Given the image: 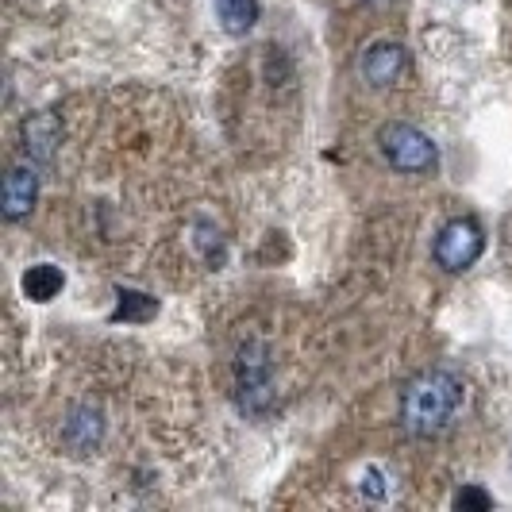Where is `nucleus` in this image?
Returning a JSON list of instances; mask_svg holds the SVG:
<instances>
[{
	"instance_id": "obj_12",
	"label": "nucleus",
	"mask_w": 512,
	"mask_h": 512,
	"mask_svg": "<svg viewBox=\"0 0 512 512\" xmlns=\"http://www.w3.org/2000/svg\"><path fill=\"white\" fill-rule=\"evenodd\" d=\"M455 509H474V512H486V509H493V497H489L486 489H478V486H466V489H459L455 493Z\"/></svg>"
},
{
	"instance_id": "obj_11",
	"label": "nucleus",
	"mask_w": 512,
	"mask_h": 512,
	"mask_svg": "<svg viewBox=\"0 0 512 512\" xmlns=\"http://www.w3.org/2000/svg\"><path fill=\"white\" fill-rule=\"evenodd\" d=\"M116 297H120V301H116V312H112V320H124V324H143V320H151L154 312H158V301H154V297H147V293L120 289Z\"/></svg>"
},
{
	"instance_id": "obj_2",
	"label": "nucleus",
	"mask_w": 512,
	"mask_h": 512,
	"mask_svg": "<svg viewBox=\"0 0 512 512\" xmlns=\"http://www.w3.org/2000/svg\"><path fill=\"white\" fill-rule=\"evenodd\" d=\"M235 393H239V405L251 412V416H262L274 405V362H270V351L266 343H243L239 355H235Z\"/></svg>"
},
{
	"instance_id": "obj_4",
	"label": "nucleus",
	"mask_w": 512,
	"mask_h": 512,
	"mask_svg": "<svg viewBox=\"0 0 512 512\" xmlns=\"http://www.w3.org/2000/svg\"><path fill=\"white\" fill-rule=\"evenodd\" d=\"M486 251V231L474 216H455L447 220L436 235V247H432V258H436L439 270L447 274H462L470 270L478 258Z\"/></svg>"
},
{
	"instance_id": "obj_8",
	"label": "nucleus",
	"mask_w": 512,
	"mask_h": 512,
	"mask_svg": "<svg viewBox=\"0 0 512 512\" xmlns=\"http://www.w3.org/2000/svg\"><path fill=\"white\" fill-rule=\"evenodd\" d=\"M66 443L74 447L77 455H89L97 443L104 439V416L97 409H74L66 420Z\"/></svg>"
},
{
	"instance_id": "obj_10",
	"label": "nucleus",
	"mask_w": 512,
	"mask_h": 512,
	"mask_svg": "<svg viewBox=\"0 0 512 512\" xmlns=\"http://www.w3.org/2000/svg\"><path fill=\"white\" fill-rule=\"evenodd\" d=\"M216 16L228 35H247L258 24V0H216Z\"/></svg>"
},
{
	"instance_id": "obj_9",
	"label": "nucleus",
	"mask_w": 512,
	"mask_h": 512,
	"mask_svg": "<svg viewBox=\"0 0 512 512\" xmlns=\"http://www.w3.org/2000/svg\"><path fill=\"white\" fill-rule=\"evenodd\" d=\"M20 289H24L27 301H35V305H47L54 301L62 289H66V274L51 266V262H39V266H31L24 270V278H20Z\"/></svg>"
},
{
	"instance_id": "obj_6",
	"label": "nucleus",
	"mask_w": 512,
	"mask_h": 512,
	"mask_svg": "<svg viewBox=\"0 0 512 512\" xmlns=\"http://www.w3.org/2000/svg\"><path fill=\"white\" fill-rule=\"evenodd\" d=\"M35 197H39V174L27 170V166H16L4 174V197H0V212L8 224L24 220L27 212L35 208Z\"/></svg>"
},
{
	"instance_id": "obj_3",
	"label": "nucleus",
	"mask_w": 512,
	"mask_h": 512,
	"mask_svg": "<svg viewBox=\"0 0 512 512\" xmlns=\"http://www.w3.org/2000/svg\"><path fill=\"white\" fill-rule=\"evenodd\" d=\"M378 147H382L385 162L393 170H401V174H428V170H436L439 162L432 135L420 131L416 124H401V120H393V124H385L378 131Z\"/></svg>"
},
{
	"instance_id": "obj_1",
	"label": "nucleus",
	"mask_w": 512,
	"mask_h": 512,
	"mask_svg": "<svg viewBox=\"0 0 512 512\" xmlns=\"http://www.w3.org/2000/svg\"><path fill=\"white\" fill-rule=\"evenodd\" d=\"M466 401V385L451 370H424L401 393V428L412 439L443 436Z\"/></svg>"
},
{
	"instance_id": "obj_7",
	"label": "nucleus",
	"mask_w": 512,
	"mask_h": 512,
	"mask_svg": "<svg viewBox=\"0 0 512 512\" xmlns=\"http://www.w3.org/2000/svg\"><path fill=\"white\" fill-rule=\"evenodd\" d=\"M62 143V124L54 112H35L24 120V151L31 162H51Z\"/></svg>"
},
{
	"instance_id": "obj_13",
	"label": "nucleus",
	"mask_w": 512,
	"mask_h": 512,
	"mask_svg": "<svg viewBox=\"0 0 512 512\" xmlns=\"http://www.w3.org/2000/svg\"><path fill=\"white\" fill-rule=\"evenodd\" d=\"M362 493H366V497H374V501H382V497H385L382 470H366V478H362Z\"/></svg>"
},
{
	"instance_id": "obj_5",
	"label": "nucleus",
	"mask_w": 512,
	"mask_h": 512,
	"mask_svg": "<svg viewBox=\"0 0 512 512\" xmlns=\"http://www.w3.org/2000/svg\"><path fill=\"white\" fill-rule=\"evenodd\" d=\"M359 70L370 85L385 89V85L401 81V74L409 70V51L401 43H374V47H366V54H362Z\"/></svg>"
}]
</instances>
